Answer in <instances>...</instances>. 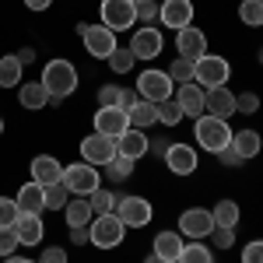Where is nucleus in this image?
Instances as JSON below:
<instances>
[{"instance_id":"50","label":"nucleus","mask_w":263,"mask_h":263,"mask_svg":"<svg viewBox=\"0 0 263 263\" xmlns=\"http://www.w3.org/2000/svg\"><path fill=\"white\" fill-rule=\"evenodd\" d=\"M25 7H28V11H49L53 0H25Z\"/></svg>"},{"instance_id":"48","label":"nucleus","mask_w":263,"mask_h":263,"mask_svg":"<svg viewBox=\"0 0 263 263\" xmlns=\"http://www.w3.org/2000/svg\"><path fill=\"white\" fill-rule=\"evenodd\" d=\"M70 242H74V246L91 242V232H88V228H70Z\"/></svg>"},{"instance_id":"39","label":"nucleus","mask_w":263,"mask_h":263,"mask_svg":"<svg viewBox=\"0 0 263 263\" xmlns=\"http://www.w3.org/2000/svg\"><path fill=\"white\" fill-rule=\"evenodd\" d=\"M256 109H260V95H256V91L235 95V112H246V116H253Z\"/></svg>"},{"instance_id":"34","label":"nucleus","mask_w":263,"mask_h":263,"mask_svg":"<svg viewBox=\"0 0 263 263\" xmlns=\"http://www.w3.org/2000/svg\"><path fill=\"white\" fill-rule=\"evenodd\" d=\"M88 200H91V211H95V214H112V211H116V203H120V197H116L112 190H102V186H99Z\"/></svg>"},{"instance_id":"23","label":"nucleus","mask_w":263,"mask_h":263,"mask_svg":"<svg viewBox=\"0 0 263 263\" xmlns=\"http://www.w3.org/2000/svg\"><path fill=\"white\" fill-rule=\"evenodd\" d=\"M63 214H67V224L70 228H88V224L95 221V211H91V200L88 197H70L67 207H63Z\"/></svg>"},{"instance_id":"40","label":"nucleus","mask_w":263,"mask_h":263,"mask_svg":"<svg viewBox=\"0 0 263 263\" xmlns=\"http://www.w3.org/2000/svg\"><path fill=\"white\" fill-rule=\"evenodd\" d=\"M18 235H14V228H0V256L7 260V256H14V249H18Z\"/></svg>"},{"instance_id":"27","label":"nucleus","mask_w":263,"mask_h":263,"mask_svg":"<svg viewBox=\"0 0 263 263\" xmlns=\"http://www.w3.org/2000/svg\"><path fill=\"white\" fill-rule=\"evenodd\" d=\"M126 116H130V126H134V130H147V126H155V123H158V109H155V102L141 99L130 112H126Z\"/></svg>"},{"instance_id":"44","label":"nucleus","mask_w":263,"mask_h":263,"mask_svg":"<svg viewBox=\"0 0 263 263\" xmlns=\"http://www.w3.org/2000/svg\"><path fill=\"white\" fill-rule=\"evenodd\" d=\"M242 263H263V239H256L242 249Z\"/></svg>"},{"instance_id":"2","label":"nucleus","mask_w":263,"mask_h":263,"mask_svg":"<svg viewBox=\"0 0 263 263\" xmlns=\"http://www.w3.org/2000/svg\"><path fill=\"white\" fill-rule=\"evenodd\" d=\"M193 134H197V144H200L203 151L218 155V151H224V147L232 144V134H235V130H228V120L200 116V120H193Z\"/></svg>"},{"instance_id":"3","label":"nucleus","mask_w":263,"mask_h":263,"mask_svg":"<svg viewBox=\"0 0 263 263\" xmlns=\"http://www.w3.org/2000/svg\"><path fill=\"white\" fill-rule=\"evenodd\" d=\"M228 78H232V63L224 60V57H214V53H207V57H200V60L193 63V81L200 84L203 91L228 84Z\"/></svg>"},{"instance_id":"31","label":"nucleus","mask_w":263,"mask_h":263,"mask_svg":"<svg viewBox=\"0 0 263 263\" xmlns=\"http://www.w3.org/2000/svg\"><path fill=\"white\" fill-rule=\"evenodd\" d=\"M42 197H46V211H63L70 200V190L63 182H53V186H42Z\"/></svg>"},{"instance_id":"20","label":"nucleus","mask_w":263,"mask_h":263,"mask_svg":"<svg viewBox=\"0 0 263 263\" xmlns=\"http://www.w3.org/2000/svg\"><path fill=\"white\" fill-rule=\"evenodd\" d=\"M32 179L39 186H53V182H63V165L53 158V155H35L32 158Z\"/></svg>"},{"instance_id":"14","label":"nucleus","mask_w":263,"mask_h":263,"mask_svg":"<svg viewBox=\"0 0 263 263\" xmlns=\"http://www.w3.org/2000/svg\"><path fill=\"white\" fill-rule=\"evenodd\" d=\"M162 162L168 165V172H176V176H193L200 158H197V147H190V144H168Z\"/></svg>"},{"instance_id":"15","label":"nucleus","mask_w":263,"mask_h":263,"mask_svg":"<svg viewBox=\"0 0 263 263\" xmlns=\"http://www.w3.org/2000/svg\"><path fill=\"white\" fill-rule=\"evenodd\" d=\"M162 32L158 28H151V25H144V28H137L134 35H130V49H134V57L137 60H155L158 53H162Z\"/></svg>"},{"instance_id":"53","label":"nucleus","mask_w":263,"mask_h":263,"mask_svg":"<svg viewBox=\"0 0 263 263\" xmlns=\"http://www.w3.org/2000/svg\"><path fill=\"white\" fill-rule=\"evenodd\" d=\"M144 263H162V260H158V256H155V253H151V256H147V260H144Z\"/></svg>"},{"instance_id":"13","label":"nucleus","mask_w":263,"mask_h":263,"mask_svg":"<svg viewBox=\"0 0 263 263\" xmlns=\"http://www.w3.org/2000/svg\"><path fill=\"white\" fill-rule=\"evenodd\" d=\"M130 130V116L116 109V105H99L95 112V134H105V137H123Z\"/></svg>"},{"instance_id":"19","label":"nucleus","mask_w":263,"mask_h":263,"mask_svg":"<svg viewBox=\"0 0 263 263\" xmlns=\"http://www.w3.org/2000/svg\"><path fill=\"white\" fill-rule=\"evenodd\" d=\"M147 147H151V141L144 137V130H134V126L123 137H116V155L130 158V162H141L144 155H147Z\"/></svg>"},{"instance_id":"37","label":"nucleus","mask_w":263,"mask_h":263,"mask_svg":"<svg viewBox=\"0 0 263 263\" xmlns=\"http://www.w3.org/2000/svg\"><path fill=\"white\" fill-rule=\"evenodd\" d=\"M168 78H172V84H176V88H179V84H190V81H193V63L179 57V60L168 67Z\"/></svg>"},{"instance_id":"51","label":"nucleus","mask_w":263,"mask_h":263,"mask_svg":"<svg viewBox=\"0 0 263 263\" xmlns=\"http://www.w3.org/2000/svg\"><path fill=\"white\" fill-rule=\"evenodd\" d=\"M147 151H155V155H165V151H168V144H165V141H155L151 147H147Z\"/></svg>"},{"instance_id":"10","label":"nucleus","mask_w":263,"mask_h":263,"mask_svg":"<svg viewBox=\"0 0 263 263\" xmlns=\"http://www.w3.org/2000/svg\"><path fill=\"white\" fill-rule=\"evenodd\" d=\"M116 218H120L126 228H144V224H151L155 211H151V203L144 200V197H120Z\"/></svg>"},{"instance_id":"41","label":"nucleus","mask_w":263,"mask_h":263,"mask_svg":"<svg viewBox=\"0 0 263 263\" xmlns=\"http://www.w3.org/2000/svg\"><path fill=\"white\" fill-rule=\"evenodd\" d=\"M211 242L218 246V249H232L235 246V228H214L211 232Z\"/></svg>"},{"instance_id":"56","label":"nucleus","mask_w":263,"mask_h":263,"mask_svg":"<svg viewBox=\"0 0 263 263\" xmlns=\"http://www.w3.org/2000/svg\"><path fill=\"white\" fill-rule=\"evenodd\" d=\"M130 4H141V0H130Z\"/></svg>"},{"instance_id":"30","label":"nucleus","mask_w":263,"mask_h":263,"mask_svg":"<svg viewBox=\"0 0 263 263\" xmlns=\"http://www.w3.org/2000/svg\"><path fill=\"white\" fill-rule=\"evenodd\" d=\"M18 84H21L18 57H0V88H18Z\"/></svg>"},{"instance_id":"5","label":"nucleus","mask_w":263,"mask_h":263,"mask_svg":"<svg viewBox=\"0 0 263 263\" xmlns=\"http://www.w3.org/2000/svg\"><path fill=\"white\" fill-rule=\"evenodd\" d=\"M88 232H91V246H99V249H116L123 246V235H126V224L116 218V211L112 214H95V221L88 224Z\"/></svg>"},{"instance_id":"36","label":"nucleus","mask_w":263,"mask_h":263,"mask_svg":"<svg viewBox=\"0 0 263 263\" xmlns=\"http://www.w3.org/2000/svg\"><path fill=\"white\" fill-rule=\"evenodd\" d=\"M105 172H109V179H112V182H123V179H130V176H134V162H130V158H123V155H116L112 162L105 165Z\"/></svg>"},{"instance_id":"8","label":"nucleus","mask_w":263,"mask_h":263,"mask_svg":"<svg viewBox=\"0 0 263 263\" xmlns=\"http://www.w3.org/2000/svg\"><path fill=\"white\" fill-rule=\"evenodd\" d=\"M172 91H176V84L168 78V70H144L137 78V95L147 102H165L172 99Z\"/></svg>"},{"instance_id":"49","label":"nucleus","mask_w":263,"mask_h":263,"mask_svg":"<svg viewBox=\"0 0 263 263\" xmlns=\"http://www.w3.org/2000/svg\"><path fill=\"white\" fill-rule=\"evenodd\" d=\"M14 57H18V63L25 67V63H32V60H35V49H32V46H25V49H18V53H14Z\"/></svg>"},{"instance_id":"17","label":"nucleus","mask_w":263,"mask_h":263,"mask_svg":"<svg viewBox=\"0 0 263 263\" xmlns=\"http://www.w3.org/2000/svg\"><path fill=\"white\" fill-rule=\"evenodd\" d=\"M158 21H162L165 28H186L190 21H193V0H165L162 7H158Z\"/></svg>"},{"instance_id":"55","label":"nucleus","mask_w":263,"mask_h":263,"mask_svg":"<svg viewBox=\"0 0 263 263\" xmlns=\"http://www.w3.org/2000/svg\"><path fill=\"white\" fill-rule=\"evenodd\" d=\"M0 134H4V116H0Z\"/></svg>"},{"instance_id":"28","label":"nucleus","mask_w":263,"mask_h":263,"mask_svg":"<svg viewBox=\"0 0 263 263\" xmlns=\"http://www.w3.org/2000/svg\"><path fill=\"white\" fill-rule=\"evenodd\" d=\"M211 218H214V228H235V224H239V203L235 200H218L211 207Z\"/></svg>"},{"instance_id":"25","label":"nucleus","mask_w":263,"mask_h":263,"mask_svg":"<svg viewBox=\"0 0 263 263\" xmlns=\"http://www.w3.org/2000/svg\"><path fill=\"white\" fill-rule=\"evenodd\" d=\"M232 147L239 151L242 162H253V158L263 151V141H260L256 130H235V134H232Z\"/></svg>"},{"instance_id":"16","label":"nucleus","mask_w":263,"mask_h":263,"mask_svg":"<svg viewBox=\"0 0 263 263\" xmlns=\"http://www.w3.org/2000/svg\"><path fill=\"white\" fill-rule=\"evenodd\" d=\"M203 109H207V116H214V120H232V116H235V91H228V84L211 88V91L203 95Z\"/></svg>"},{"instance_id":"12","label":"nucleus","mask_w":263,"mask_h":263,"mask_svg":"<svg viewBox=\"0 0 263 263\" xmlns=\"http://www.w3.org/2000/svg\"><path fill=\"white\" fill-rule=\"evenodd\" d=\"M179 232L190 235V239H207V235L214 232L211 211H203V207H186V211L179 214Z\"/></svg>"},{"instance_id":"54","label":"nucleus","mask_w":263,"mask_h":263,"mask_svg":"<svg viewBox=\"0 0 263 263\" xmlns=\"http://www.w3.org/2000/svg\"><path fill=\"white\" fill-rule=\"evenodd\" d=\"M256 60H260V63H263V49H260V53H256Z\"/></svg>"},{"instance_id":"18","label":"nucleus","mask_w":263,"mask_h":263,"mask_svg":"<svg viewBox=\"0 0 263 263\" xmlns=\"http://www.w3.org/2000/svg\"><path fill=\"white\" fill-rule=\"evenodd\" d=\"M203 95H207V91H203L200 84L190 81V84H179L172 99L182 105V116H193V120H200V116H207V109H203Z\"/></svg>"},{"instance_id":"43","label":"nucleus","mask_w":263,"mask_h":263,"mask_svg":"<svg viewBox=\"0 0 263 263\" xmlns=\"http://www.w3.org/2000/svg\"><path fill=\"white\" fill-rule=\"evenodd\" d=\"M141 102V95H137V88H120V99H116V109H123V112H130L134 105Z\"/></svg>"},{"instance_id":"11","label":"nucleus","mask_w":263,"mask_h":263,"mask_svg":"<svg viewBox=\"0 0 263 263\" xmlns=\"http://www.w3.org/2000/svg\"><path fill=\"white\" fill-rule=\"evenodd\" d=\"M176 49H179L182 60L197 63L200 57H207V35H203L197 25H186V28L176 32Z\"/></svg>"},{"instance_id":"22","label":"nucleus","mask_w":263,"mask_h":263,"mask_svg":"<svg viewBox=\"0 0 263 263\" xmlns=\"http://www.w3.org/2000/svg\"><path fill=\"white\" fill-rule=\"evenodd\" d=\"M14 203H18L21 214H42V211H46V197H42V186H39L35 179L25 182V186L18 190V197H14Z\"/></svg>"},{"instance_id":"26","label":"nucleus","mask_w":263,"mask_h":263,"mask_svg":"<svg viewBox=\"0 0 263 263\" xmlns=\"http://www.w3.org/2000/svg\"><path fill=\"white\" fill-rule=\"evenodd\" d=\"M18 102L25 109H46L49 105V95H46L42 81H28V84H18Z\"/></svg>"},{"instance_id":"4","label":"nucleus","mask_w":263,"mask_h":263,"mask_svg":"<svg viewBox=\"0 0 263 263\" xmlns=\"http://www.w3.org/2000/svg\"><path fill=\"white\" fill-rule=\"evenodd\" d=\"M63 186L70 190V197H91L95 190L102 186V176L95 165L88 162H74L63 168Z\"/></svg>"},{"instance_id":"7","label":"nucleus","mask_w":263,"mask_h":263,"mask_svg":"<svg viewBox=\"0 0 263 263\" xmlns=\"http://www.w3.org/2000/svg\"><path fill=\"white\" fill-rule=\"evenodd\" d=\"M99 14H102V25H105L109 32H126V28H134V21H137V7H134L130 0H102Z\"/></svg>"},{"instance_id":"33","label":"nucleus","mask_w":263,"mask_h":263,"mask_svg":"<svg viewBox=\"0 0 263 263\" xmlns=\"http://www.w3.org/2000/svg\"><path fill=\"white\" fill-rule=\"evenodd\" d=\"M239 21L249 28H260L263 25V0H242L239 4Z\"/></svg>"},{"instance_id":"47","label":"nucleus","mask_w":263,"mask_h":263,"mask_svg":"<svg viewBox=\"0 0 263 263\" xmlns=\"http://www.w3.org/2000/svg\"><path fill=\"white\" fill-rule=\"evenodd\" d=\"M218 162H221V165H228V168H235V165H242V158H239V151H235V147L228 144L224 151H218Z\"/></svg>"},{"instance_id":"1","label":"nucleus","mask_w":263,"mask_h":263,"mask_svg":"<svg viewBox=\"0 0 263 263\" xmlns=\"http://www.w3.org/2000/svg\"><path fill=\"white\" fill-rule=\"evenodd\" d=\"M42 88H46L49 102H63L67 95H74L78 91V70H74V63L70 60H49L42 67Z\"/></svg>"},{"instance_id":"21","label":"nucleus","mask_w":263,"mask_h":263,"mask_svg":"<svg viewBox=\"0 0 263 263\" xmlns=\"http://www.w3.org/2000/svg\"><path fill=\"white\" fill-rule=\"evenodd\" d=\"M14 235H18L21 246H39L42 235H46V224H42L39 214H18V221H14Z\"/></svg>"},{"instance_id":"45","label":"nucleus","mask_w":263,"mask_h":263,"mask_svg":"<svg viewBox=\"0 0 263 263\" xmlns=\"http://www.w3.org/2000/svg\"><path fill=\"white\" fill-rule=\"evenodd\" d=\"M39 263H67V249H60V246H46L42 249Z\"/></svg>"},{"instance_id":"57","label":"nucleus","mask_w":263,"mask_h":263,"mask_svg":"<svg viewBox=\"0 0 263 263\" xmlns=\"http://www.w3.org/2000/svg\"><path fill=\"white\" fill-rule=\"evenodd\" d=\"M172 263H179V260H172Z\"/></svg>"},{"instance_id":"32","label":"nucleus","mask_w":263,"mask_h":263,"mask_svg":"<svg viewBox=\"0 0 263 263\" xmlns=\"http://www.w3.org/2000/svg\"><path fill=\"white\" fill-rule=\"evenodd\" d=\"M179 263H214V253H211V246H200V239H193L190 246H182Z\"/></svg>"},{"instance_id":"42","label":"nucleus","mask_w":263,"mask_h":263,"mask_svg":"<svg viewBox=\"0 0 263 263\" xmlns=\"http://www.w3.org/2000/svg\"><path fill=\"white\" fill-rule=\"evenodd\" d=\"M137 7V21H158V0H141V4H134Z\"/></svg>"},{"instance_id":"35","label":"nucleus","mask_w":263,"mask_h":263,"mask_svg":"<svg viewBox=\"0 0 263 263\" xmlns=\"http://www.w3.org/2000/svg\"><path fill=\"white\" fill-rule=\"evenodd\" d=\"M155 109H158V123H162V126H176V123L182 120V105L176 99L155 102Z\"/></svg>"},{"instance_id":"29","label":"nucleus","mask_w":263,"mask_h":263,"mask_svg":"<svg viewBox=\"0 0 263 263\" xmlns=\"http://www.w3.org/2000/svg\"><path fill=\"white\" fill-rule=\"evenodd\" d=\"M134 63H137V57H134L130 46H116V49L109 53V67H112V74H130Z\"/></svg>"},{"instance_id":"52","label":"nucleus","mask_w":263,"mask_h":263,"mask_svg":"<svg viewBox=\"0 0 263 263\" xmlns=\"http://www.w3.org/2000/svg\"><path fill=\"white\" fill-rule=\"evenodd\" d=\"M4 263H39V260H28V256H7Z\"/></svg>"},{"instance_id":"46","label":"nucleus","mask_w":263,"mask_h":263,"mask_svg":"<svg viewBox=\"0 0 263 263\" xmlns=\"http://www.w3.org/2000/svg\"><path fill=\"white\" fill-rule=\"evenodd\" d=\"M116 99H120V88L116 84H102L99 88V105H116Z\"/></svg>"},{"instance_id":"24","label":"nucleus","mask_w":263,"mask_h":263,"mask_svg":"<svg viewBox=\"0 0 263 263\" xmlns=\"http://www.w3.org/2000/svg\"><path fill=\"white\" fill-rule=\"evenodd\" d=\"M182 246H186V242L179 239V232H158L151 253H155L162 263H172V260H179V256H182Z\"/></svg>"},{"instance_id":"9","label":"nucleus","mask_w":263,"mask_h":263,"mask_svg":"<svg viewBox=\"0 0 263 263\" xmlns=\"http://www.w3.org/2000/svg\"><path fill=\"white\" fill-rule=\"evenodd\" d=\"M116 158V137H105V134H88L81 141V162L88 165H109Z\"/></svg>"},{"instance_id":"6","label":"nucleus","mask_w":263,"mask_h":263,"mask_svg":"<svg viewBox=\"0 0 263 263\" xmlns=\"http://www.w3.org/2000/svg\"><path fill=\"white\" fill-rule=\"evenodd\" d=\"M78 35L84 39V49L95 60H109V53L116 49V32H109L105 25H78Z\"/></svg>"},{"instance_id":"38","label":"nucleus","mask_w":263,"mask_h":263,"mask_svg":"<svg viewBox=\"0 0 263 263\" xmlns=\"http://www.w3.org/2000/svg\"><path fill=\"white\" fill-rule=\"evenodd\" d=\"M18 203L7 200V197H0V228H14V221H18Z\"/></svg>"}]
</instances>
